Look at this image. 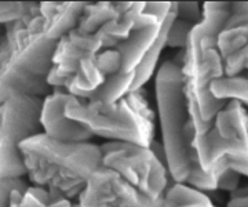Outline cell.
Instances as JSON below:
<instances>
[{
    "instance_id": "cell-1",
    "label": "cell",
    "mask_w": 248,
    "mask_h": 207,
    "mask_svg": "<svg viewBox=\"0 0 248 207\" xmlns=\"http://www.w3.org/2000/svg\"><path fill=\"white\" fill-rule=\"evenodd\" d=\"M86 3L45 1L39 11L13 21L7 28L10 57L0 66V105L21 94L45 98L51 87L47 83L58 42L78 27Z\"/></svg>"
},
{
    "instance_id": "cell-2",
    "label": "cell",
    "mask_w": 248,
    "mask_h": 207,
    "mask_svg": "<svg viewBox=\"0 0 248 207\" xmlns=\"http://www.w3.org/2000/svg\"><path fill=\"white\" fill-rule=\"evenodd\" d=\"M231 13L228 1H207L202 7V21L196 24L185 47L181 68L189 120L197 135L208 133L214 119L228 101L214 98L210 86L225 76V65L218 50V35Z\"/></svg>"
},
{
    "instance_id": "cell-3",
    "label": "cell",
    "mask_w": 248,
    "mask_h": 207,
    "mask_svg": "<svg viewBox=\"0 0 248 207\" xmlns=\"http://www.w3.org/2000/svg\"><path fill=\"white\" fill-rule=\"evenodd\" d=\"M19 151L31 180L43 188L61 191L66 199L80 195L90 177L99 170V145L62 143L45 133L29 137Z\"/></svg>"
},
{
    "instance_id": "cell-4",
    "label": "cell",
    "mask_w": 248,
    "mask_h": 207,
    "mask_svg": "<svg viewBox=\"0 0 248 207\" xmlns=\"http://www.w3.org/2000/svg\"><path fill=\"white\" fill-rule=\"evenodd\" d=\"M156 102L167 170L174 182L184 184L189 174L187 143L185 138L189 112L182 71L172 61H166L157 71Z\"/></svg>"
},
{
    "instance_id": "cell-5",
    "label": "cell",
    "mask_w": 248,
    "mask_h": 207,
    "mask_svg": "<svg viewBox=\"0 0 248 207\" xmlns=\"http://www.w3.org/2000/svg\"><path fill=\"white\" fill-rule=\"evenodd\" d=\"M66 116L86 126L93 135L107 138L108 141H123L149 148L155 141V125L142 120L125 99L117 102L83 101L78 98L65 109Z\"/></svg>"
},
{
    "instance_id": "cell-6",
    "label": "cell",
    "mask_w": 248,
    "mask_h": 207,
    "mask_svg": "<svg viewBox=\"0 0 248 207\" xmlns=\"http://www.w3.org/2000/svg\"><path fill=\"white\" fill-rule=\"evenodd\" d=\"M101 166L115 171L142 195L152 200H160L170 187L169 170L151 148L141 145L108 141L99 145Z\"/></svg>"
},
{
    "instance_id": "cell-7",
    "label": "cell",
    "mask_w": 248,
    "mask_h": 207,
    "mask_svg": "<svg viewBox=\"0 0 248 207\" xmlns=\"http://www.w3.org/2000/svg\"><path fill=\"white\" fill-rule=\"evenodd\" d=\"M43 98L11 96L0 105V178H21L27 174L19 144L42 133Z\"/></svg>"
},
{
    "instance_id": "cell-8",
    "label": "cell",
    "mask_w": 248,
    "mask_h": 207,
    "mask_svg": "<svg viewBox=\"0 0 248 207\" xmlns=\"http://www.w3.org/2000/svg\"><path fill=\"white\" fill-rule=\"evenodd\" d=\"M80 207H161L160 200H152L115 171L101 167L87 181L79 195Z\"/></svg>"
},
{
    "instance_id": "cell-9",
    "label": "cell",
    "mask_w": 248,
    "mask_h": 207,
    "mask_svg": "<svg viewBox=\"0 0 248 207\" xmlns=\"http://www.w3.org/2000/svg\"><path fill=\"white\" fill-rule=\"evenodd\" d=\"M221 138L222 156L229 169L248 177V112L237 101H228L214 119Z\"/></svg>"
},
{
    "instance_id": "cell-10",
    "label": "cell",
    "mask_w": 248,
    "mask_h": 207,
    "mask_svg": "<svg viewBox=\"0 0 248 207\" xmlns=\"http://www.w3.org/2000/svg\"><path fill=\"white\" fill-rule=\"evenodd\" d=\"M104 50L99 33L87 35L79 29H72L58 42L53 57V68L48 73L47 83L51 89L62 87L73 79L78 72L80 61L89 55H95Z\"/></svg>"
},
{
    "instance_id": "cell-11",
    "label": "cell",
    "mask_w": 248,
    "mask_h": 207,
    "mask_svg": "<svg viewBox=\"0 0 248 207\" xmlns=\"http://www.w3.org/2000/svg\"><path fill=\"white\" fill-rule=\"evenodd\" d=\"M76 99L78 97H73L62 87L53 89V93L43 98L40 113L42 133L62 143H90L94 137L93 133L65 113L66 107Z\"/></svg>"
},
{
    "instance_id": "cell-12",
    "label": "cell",
    "mask_w": 248,
    "mask_h": 207,
    "mask_svg": "<svg viewBox=\"0 0 248 207\" xmlns=\"http://www.w3.org/2000/svg\"><path fill=\"white\" fill-rule=\"evenodd\" d=\"M248 46V1L231 3V13L218 35V50L222 60Z\"/></svg>"
},
{
    "instance_id": "cell-13",
    "label": "cell",
    "mask_w": 248,
    "mask_h": 207,
    "mask_svg": "<svg viewBox=\"0 0 248 207\" xmlns=\"http://www.w3.org/2000/svg\"><path fill=\"white\" fill-rule=\"evenodd\" d=\"M166 21V19H164ZM163 24L134 29L127 39L116 46V50L122 60V72H134L140 65L143 55L151 48L156 37L159 36Z\"/></svg>"
},
{
    "instance_id": "cell-14",
    "label": "cell",
    "mask_w": 248,
    "mask_h": 207,
    "mask_svg": "<svg viewBox=\"0 0 248 207\" xmlns=\"http://www.w3.org/2000/svg\"><path fill=\"white\" fill-rule=\"evenodd\" d=\"M177 18V10H175V3H172V9L170 11L169 17L163 22L161 29H160L159 36L156 37V40L153 42L151 48L146 51V54L143 55L140 65L135 68V78H134L133 87L131 91L142 89L143 84L151 79V76L156 69V65L159 63L160 54L163 51V48L166 47V40H167V32H169L170 25L172 24V21Z\"/></svg>"
},
{
    "instance_id": "cell-15",
    "label": "cell",
    "mask_w": 248,
    "mask_h": 207,
    "mask_svg": "<svg viewBox=\"0 0 248 207\" xmlns=\"http://www.w3.org/2000/svg\"><path fill=\"white\" fill-rule=\"evenodd\" d=\"M128 6L130 3H86L76 29L87 35H95L98 31H101V28L105 27L112 19L117 18L123 11L128 9Z\"/></svg>"
},
{
    "instance_id": "cell-16",
    "label": "cell",
    "mask_w": 248,
    "mask_h": 207,
    "mask_svg": "<svg viewBox=\"0 0 248 207\" xmlns=\"http://www.w3.org/2000/svg\"><path fill=\"white\" fill-rule=\"evenodd\" d=\"M135 72H117L105 78L104 83L94 91L84 96L83 101H98L113 104L122 99L133 87Z\"/></svg>"
},
{
    "instance_id": "cell-17",
    "label": "cell",
    "mask_w": 248,
    "mask_h": 207,
    "mask_svg": "<svg viewBox=\"0 0 248 207\" xmlns=\"http://www.w3.org/2000/svg\"><path fill=\"white\" fill-rule=\"evenodd\" d=\"M210 91L214 98L237 101L248 107V78L246 76H223L211 83Z\"/></svg>"
},
{
    "instance_id": "cell-18",
    "label": "cell",
    "mask_w": 248,
    "mask_h": 207,
    "mask_svg": "<svg viewBox=\"0 0 248 207\" xmlns=\"http://www.w3.org/2000/svg\"><path fill=\"white\" fill-rule=\"evenodd\" d=\"M211 202L203 192L185 185L182 182H174L170 185L161 198V207H185L192 205H202Z\"/></svg>"
},
{
    "instance_id": "cell-19",
    "label": "cell",
    "mask_w": 248,
    "mask_h": 207,
    "mask_svg": "<svg viewBox=\"0 0 248 207\" xmlns=\"http://www.w3.org/2000/svg\"><path fill=\"white\" fill-rule=\"evenodd\" d=\"M39 11L37 3H19V1H0V24H10L24 18L29 14Z\"/></svg>"
},
{
    "instance_id": "cell-20",
    "label": "cell",
    "mask_w": 248,
    "mask_h": 207,
    "mask_svg": "<svg viewBox=\"0 0 248 207\" xmlns=\"http://www.w3.org/2000/svg\"><path fill=\"white\" fill-rule=\"evenodd\" d=\"M193 24L184 21L181 18H175L172 24L170 25L169 32H167V40H166V47L170 48H179L184 50L187 43L189 35L193 29Z\"/></svg>"
},
{
    "instance_id": "cell-21",
    "label": "cell",
    "mask_w": 248,
    "mask_h": 207,
    "mask_svg": "<svg viewBox=\"0 0 248 207\" xmlns=\"http://www.w3.org/2000/svg\"><path fill=\"white\" fill-rule=\"evenodd\" d=\"M95 65L104 76H109L122 71V60L116 48L104 50L95 55Z\"/></svg>"
},
{
    "instance_id": "cell-22",
    "label": "cell",
    "mask_w": 248,
    "mask_h": 207,
    "mask_svg": "<svg viewBox=\"0 0 248 207\" xmlns=\"http://www.w3.org/2000/svg\"><path fill=\"white\" fill-rule=\"evenodd\" d=\"M48 191L43 187H28L19 200V207H48Z\"/></svg>"
},
{
    "instance_id": "cell-23",
    "label": "cell",
    "mask_w": 248,
    "mask_h": 207,
    "mask_svg": "<svg viewBox=\"0 0 248 207\" xmlns=\"http://www.w3.org/2000/svg\"><path fill=\"white\" fill-rule=\"evenodd\" d=\"M28 185L21 178H0V207H10V198L14 191L25 192Z\"/></svg>"
},
{
    "instance_id": "cell-24",
    "label": "cell",
    "mask_w": 248,
    "mask_h": 207,
    "mask_svg": "<svg viewBox=\"0 0 248 207\" xmlns=\"http://www.w3.org/2000/svg\"><path fill=\"white\" fill-rule=\"evenodd\" d=\"M177 18L187 21L190 24H199L202 21V9L197 1H178L175 3Z\"/></svg>"
},
{
    "instance_id": "cell-25",
    "label": "cell",
    "mask_w": 248,
    "mask_h": 207,
    "mask_svg": "<svg viewBox=\"0 0 248 207\" xmlns=\"http://www.w3.org/2000/svg\"><path fill=\"white\" fill-rule=\"evenodd\" d=\"M240 182V174L236 173L232 169H228L222 173V175L218 180L217 184V189H221V191H226V192H234L236 189L239 188Z\"/></svg>"
},
{
    "instance_id": "cell-26",
    "label": "cell",
    "mask_w": 248,
    "mask_h": 207,
    "mask_svg": "<svg viewBox=\"0 0 248 207\" xmlns=\"http://www.w3.org/2000/svg\"><path fill=\"white\" fill-rule=\"evenodd\" d=\"M172 9V3H169V1H164V3H145V7H143V11L151 14L153 17L164 22V19L169 17L170 11Z\"/></svg>"
},
{
    "instance_id": "cell-27",
    "label": "cell",
    "mask_w": 248,
    "mask_h": 207,
    "mask_svg": "<svg viewBox=\"0 0 248 207\" xmlns=\"http://www.w3.org/2000/svg\"><path fill=\"white\" fill-rule=\"evenodd\" d=\"M226 207H248V195L244 196H233L228 202Z\"/></svg>"
},
{
    "instance_id": "cell-28",
    "label": "cell",
    "mask_w": 248,
    "mask_h": 207,
    "mask_svg": "<svg viewBox=\"0 0 248 207\" xmlns=\"http://www.w3.org/2000/svg\"><path fill=\"white\" fill-rule=\"evenodd\" d=\"M24 192L21 191H14L11 193V198H10V207H19V200L22 198Z\"/></svg>"
},
{
    "instance_id": "cell-29",
    "label": "cell",
    "mask_w": 248,
    "mask_h": 207,
    "mask_svg": "<svg viewBox=\"0 0 248 207\" xmlns=\"http://www.w3.org/2000/svg\"><path fill=\"white\" fill-rule=\"evenodd\" d=\"M73 205L71 203V200L69 199H61V200H57V202H53V203H50L48 207H72Z\"/></svg>"
},
{
    "instance_id": "cell-30",
    "label": "cell",
    "mask_w": 248,
    "mask_h": 207,
    "mask_svg": "<svg viewBox=\"0 0 248 207\" xmlns=\"http://www.w3.org/2000/svg\"><path fill=\"white\" fill-rule=\"evenodd\" d=\"M72 207H80L79 205H75V206H72Z\"/></svg>"
},
{
    "instance_id": "cell-31",
    "label": "cell",
    "mask_w": 248,
    "mask_h": 207,
    "mask_svg": "<svg viewBox=\"0 0 248 207\" xmlns=\"http://www.w3.org/2000/svg\"><path fill=\"white\" fill-rule=\"evenodd\" d=\"M246 78H248V72H247V75H246Z\"/></svg>"
}]
</instances>
